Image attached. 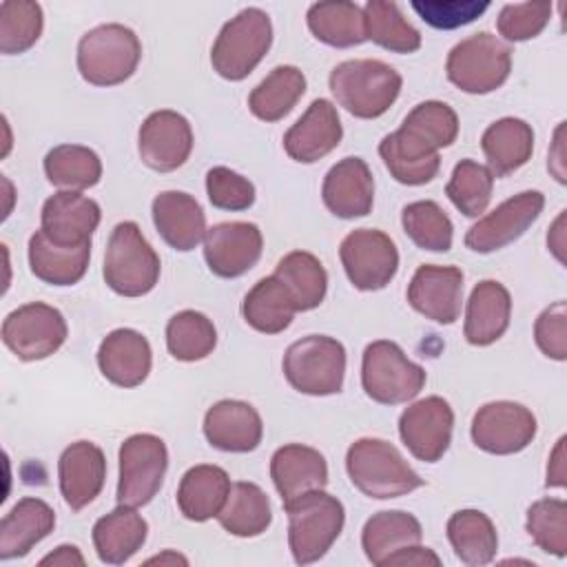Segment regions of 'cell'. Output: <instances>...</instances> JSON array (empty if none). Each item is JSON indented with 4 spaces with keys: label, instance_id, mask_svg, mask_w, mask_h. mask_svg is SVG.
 Listing matches in <instances>:
<instances>
[{
    "label": "cell",
    "instance_id": "obj_4",
    "mask_svg": "<svg viewBox=\"0 0 567 567\" xmlns=\"http://www.w3.org/2000/svg\"><path fill=\"white\" fill-rule=\"evenodd\" d=\"M288 514V547L297 565L317 563L339 538L346 509L341 501L323 489H310L284 503Z\"/></svg>",
    "mask_w": 567,
    "mask_h": 567
},
{
    "label": "cell",
    "instance_id": "obj_20",
    "mask_svg": "<svg viewBox=\"0 0 567 567\" xmlns=\"http://www.w3.org/2000/svg\"><path fill=\"white\" fill-rule=\"evenodd\" d=\"M100 204L78 190L53 193L40 213V230L60 246L91 244V235L100 226Z\"/></svg>",
    "mask_w": 567,
    "mask_h": 567
},
{
    "label": "cell",
    "instance_id": "obj_46",
    "mask_svg": "<svg viewBox=\"0 0 567 567\" xmlns=\"http://www.w3.org/2000/svg\"><path fill=\"white\" fill-rule=\"evenodd\" d=\"M494 190V175L485 164L461 159L445 186V195L465 217H481L489 206Z\"/></svg>",
    "mask_w": 567,
    "mask_h": 567
},
{
    "label": "cell",
    "instance_id": "obj_45",
    "mask_svg": "<svg viewBox=\"0 0 567 567\" xmlns=\"http://www.w3.org/2000/svg\"><path fill=\"white\" fill-rule=\"evenodd\" d=\"M42 7L31 0H4L0 4V51L18 55L29 51L42 35Z\"/></svg>",
    "mask_w": 567,
    "mask_h": 567
},
{
    "label": "cell",
    "instance_id": "obj_26",
    "mask_svg": "<svg viewBox=\"0 0 567 567\" xmlns=\"http://www.w3.org/2000/svg\"><path fill=\"white\" fill-rule=\"evenodd\" d=\"M151 215L162 239L179 252L193 250L208 230L199 202L184 190H162L155 195Z\"/></svg>",
    "mask_w": 567,
    "mask_h": 567
},
{
    "label": "cell",
    "instance_id": "obj_40",
    "mask_svg": "<svg viewBox=\"0 0 567 567\" xmlns=\"http://www.w3.org/2000/svg\"><path fill=\"white\" fill-rule=\"evenodd\" d=\"M275 277L290 290L297 312L315 310L326 299L328 272L312 252L292 250L284 255L275 268Z\"/></svg>",
    "mask_w": 567,
    "mask_h": 567
},
{
    "label": "cell",
    "instance_id": "obj_52",
    "mask_svg": "<svg viewBox=\"0 0 567 567\" xmlns=\"http://www.w3.org/2000/svg\"><path fill=\"white\" fill-rule=\"evenodd\" d=\"M388 565H401V567H423V565H441V558L430 549V547H421V545H410L403 547L399 551H394L392 556L385 558V563L381 567Z\"/></svg>",
    "mask_w": 567,
    "mask_h": 567
},
{
    "label": "cell",
    "instance_id": "obj_47",
    "mask_svg": "<svg viewBox=\"0 0 567 567\" xmlns=\"http://www.w3.org/2000/svg\"><path fill=\"white\" fill-rule=\"evenodd\" d=\"M525 529L538 549L563 558L567 554V503L563 498H538L527 509Z\"/></svg>",
    "mask_w": 567,
    "mask_h": 567
},
{
    "label": "cell",
    "instance_id": "obj_51",
    "mask_svg": "<svg viewBox=\"0 0 567 567\" xmlns=\"http://www.w3.org/2000/svg\"><path fill=\"white\" fill-rule=\"evenodd\" d=\"M534 341L545 357L554 361L567 359V303L563 299L538 315L534 323Z\"/></svg>",
    "mask_w": 567,
    "mask_h": 567
},
{
    "label": "cell",
    "instance_id": "obj_30",
    "mask_svg": "<svg viewBox=\"0 0 567 567\" xmlns=\"http://www.w3.org/2000/svg\"><path fill=\"white\" fill-rule=\"evenodd\" d=\"M148 536V523L135 507L117 505L93 525L95 554L104 565H124L131 560Z\"/></svg>",
    "mask_w": 567,
    "mask_h": 567
},
{
    "label": "cell",
    "instance_id": "obj_34",
    "mask_svg": "<svg viewBox=\"0 0 567 567\" xmlns=\"http://www.w3.org/2000/svg\"><path fill=\"white\" fill-rule=\"evenodd\" d=\"M423 538L421 523L410 512L385 509L372 514L361 532V547L372 565H383L394 551L419 545Z\"/></svg>",
    "mask_w": 567,
    "mask_h": 567
},
{
    "label": "cell",
    "instance_id": "obj_24",
    "mask_svg": "<svg viewBox=\"0 0 567 567\" xmlns=\"http://www.w3.org/2000/svg\"><path fill=\"white\" fill-rule=\"evenodd\" d=\"M321 197L326 208L341 219L365 217L374 204V177L365 159L343 157L323 177Z\"/></svg>",
    "mask_w": 567,
    "mask_h": 567
},
{
    "label": "cell",
    "instance_id": "obj_23",
    "mask_svg": "<svg viewBox=\"0 0 567 567\" xmlns=\"http://www.w3.org/2000/svg\"><path fill=\"white\" fill-rule=\"evenodd\" d=\"M202 427L213 447L235 454L257 450L264 436L259 412L250 403L237 399H221L213 403L204 414Z\"/></svg>",
    "mask_w": 567,
    "mask_h": 567
},
{
    "label": "cell",
    "instance_id": "obj_8",
    "mask_svg": "<svg viewBox=\"0 0 567 567\" xmlns=\"http://www.w3.org/2000/svg\"><path fill=\"white\" fill-rule=\"evenodd\" d=\"M445 71L447 80L465 93H492L509 78L512 47L489 31H478L452 47Z\"/></svg>",
    "mask_w": 567,
    "mask_h": 567
},
{
    "label": "cell",
    "instance_id": "obj_16",
    "mask_svg": "<svg viewBox=\"0 0 567 567\" xmlns=\"http://www.w3.org/2000/svg\"><path fill=\"white\" fill-rule=\"evenodd\" d=\"M454 412L443 396H425L399 416V436L410 454L423 463L443 458L452 443Z\"/></svg>",
    "mask_w": 567,
    "mask_h": 567
},
{
    "label": "cell",
    "instance_id": "obj_37",
    "mask_svg": "<svg viewBox=\"0 0 567 567\" xmlns=\"http://www.w3.org/2000/svg\"><path fill=\"white\" fill-rule=\"evenodd\" d=\"M447 540L456 558L470 567L487 565L498 551V534L492 518L481 509H458L447 518Z\"/></svg>",
    "mask_w": 567,
    "mask_h": 567
},
{
    "label": "cell",
    "instance_id": "obj_53",
    "mask_svg": "<svg viewBox=\"0 0 567 567\" xmlns=\"http://www.w3.org/2000/svg\"><path fill=\"white\" fill-rule=\"evenodd\" d=\"M547 168L556 177L558 184H567V173H565V122H560L554 131V142H551V148H549Z\"/></svg>",
    "mask_w": 567,
    "mask_h": 567
},
{
    "label": "cell",
    "instance_id": "obj_33",
    "mask_svg": "<svg viewBox=\"0 0 567 567\" xmlns=\"http://www.w3.org/2000/svg\"><path fill=\"white\" fill-rule=\"evenodd\" d=\"M91 259V244L60 246L53 244L42 230H35L29 239V268L31 272L51 286L78 284Z\"/></svg>",
    "mask_w": 567,
    "mask_h": 567
},
{
    "label": "cell",
    "instance_id": "obj_5",
    "mask_svg": "<svg viewBox=\"0 0 567 567\" xmlns=\"http://www.w3.org/2000/svg\"><path fill=\"white\" fill-rule=\"evenodd\" d=\"M142 58V42L133 29L109 22L86 31L78 42V71L93 86L126 82Z\"/></svg>",
    "mask_w": 567,
    "mask_h": 567
},
{
    "label": "cell",
    "instance_id": "obj_32",
    "mask_svg": "<svg viewBox=\"0 0 567 567\" xmlns=\"http://www.w3.org/2000/svg\"><path fill=\"white\" fill-rule=\"evenodd\" d=\"M230 492L228 472L219 465H195L186 470L177 487V507L184 518L204 523L217 518Z\"/></svg>",
    "mask_w": 567,
    "mask_h": 567
},
{
    "label": "cell",
    "instance_id": "obj_19",
    "mask_svg": "<svg viewBox=\"0 0 567 567\" xmlns=\"http://www.w3.org/2000/svg\"><path fill=\"white\" fill-rule=\"evenodd\" d=\"M410 306L434 323L450 326L463 306V272L456 266L423 264L408 286Z\"/></svg>",
    "mask_w": 567,
    "mask_h": 567
},
{
    "label": "cell",
    "instance_id": "obj_25",
    "mask_svg": "<svg viewBox=\"0 0 567 567\" xmlns=\"http://www.w3.org/2000/svg\"><path fill=\"white\" fill-rule=\"evenodd\" d=\"M153 365L148 339L133 328L109 332L97 348V368L106 381L120 388H137Z\"/></svg>",
    "mask_w": 567,
    "mask_h": 567
},
{
    "label": "cell",
    "instance_id": "obj_44",
    "mask_svg": "<svg viewBox=\"0 0 567 567\" xmlns=\"http://www.w3.org/2000/svg\"><path fill=\"white\" fill-rule=\"evenodd\" d=\"M401 226L410 241L421 250L447 252L454 239V226L447 213L432 199H419L401 210Z\"/></svg>",
    "mask_w": 567,
    "mask_h": 567
},
{
    "label": "cell",
    "instance_id": "obj_3",
    "mask_svg": "<svg viewBox=\"0 0 567 567\" xmlns=\"http://www.w3.org/2000/svg\"><path fill=\"white\" fill-rule=\"evenodd\" d=\"M346 470L361 494L379 501L405 496L425 483L403 454L383 439L354 441L346 454Z\"/></svg>",
    "mask_w": 567,
    "mask_h": 567
},
{
    "label": "cell",
    "instance_id": "obj_36",
    "mask_svg": "<svg viewBox=\"0 0 567 567\" xmlns=\"http://www.w3.org/2000/svg\"><path fill=\"white\" fill-rule=\"evenodd\" d=\"M297 312L290 290L275 277L259 279L241 301L244 321L264 334L284 332Z\"/></svg>",
    "mask_w": 567,
    "mask_h": 567
},
{
    "label": "cell",
    "instance_id": "obj_55",
    "mask_svg": "<svg viewBox=\"0 0 567 567\" xmlns=\"http://www.w3.org/2000/svg\"><path fill=\"white\" fill-rule=\"evenodd\" d=\"M40 565H62V567H69V565H84V556L80 554V549L75 545H60L55 547V551L47 554Z\"/></svg>",
    "mask_w": 567,
    "mask_h": 567
},
{
    "label": "cell",
    "instance_id": "obj_31",
    "mask_svg": "<svg viewBox=\"0 0 567 567\" xmlns=\"http://www.w3.org/2000/svg\"><path fill=\"white\" fill-rule=\"evenodd\" d=\"M481 148L492 175L505 177L532 159L534 128L520 117H501L483 131Z\"/></svg>",
    "mask_w": 567,
    "mask_h": 567
},
{
    "label": "cell",
    "instance_id": "obj_7",
    "mask_svg": "<svg viewBox=\"0 0 567 567\" xmlns=\"http://www.w3.org/2000/svg\"><path fill=\"white\" fill-rule=\"evenodd\" d=\"M272 44V22L264 9L248 7L230 18L210 51V64L224 80L248 78Z\"/></svg>",
    "mask_w": 567,
    "mask_h": 567
},
{
    "label": "cell",
    "instance_id": "obj_35",
    "mask_svg": "<svg viewBox=\"0 0 567 567\" xmlns=\"http://www.w3.org/2000/svg\"><path fill=\"white\" fill-rule=\"evenodd\" d=\"M310 33L334 49H348L365 42L363 9L350 0H323L310 4L306 13Z\"/></svg>",
    "mask_w": 567,
    "mask_h": 567
},
{
    "label": "cell",
    "instance_id": "obj_29",
    "mask_svg": "<svg viewBox=\"0 0 567 567\" xmlns=\"http://www.w3.org/2000/svg\"><path fill=\"white\" fill-rule=\"evenodd\" d=\"M55 527V512L35 496L20 498L0 520V558H22Z\"/></svg>",
    "mask_w": 567,
    "mask_h": 567
},
{
    "label": "cell",
    "instance_id": "obj_6",
    "mask_svg": "<svg viewBox=\"0 0 567 567\" xmlns=\"http://www.w3.org/2000/svg\"><path fill=\"white\" fill-rule=\"evenodd\" d=\"M159 255L135 221H120L109 237L102 277L122 297L148 295L159 279Z\"/></svg>",
    "mask_w": 567,
    "mask_h": 567
},
{
    "label": "cell",
    "instance_id": "obj_48",
    "mask_svg": "<svg viewBox=\"0 0 567 567\" xmlns=\"http://www.w3.org/2000/svg\"><path fill=\"white\" fill-rule=\"evenodd\" d=\"M551 4L549 2H509L501 9L496 18V29L507 42H525L549 24Z\"/></svg>",
    "mask_w": 567,
    "mask_h": 567
},
{
    "label": "cell",
    "instance_id": "obj_39",
    "mask_svg": "<svg viewBox=\"0 0 567 567\" xmlns=\"http://www.w3.org/2000/svg\"><path fill=\"white\" fill-rule=\"evenodd\" d=\"M303 93V71L295 64H279L250 91L248 109L261 122H279L295 109Z\"/></svg>",
    "mask_w": 567,
    "mask_h": 567
},
{
    "label": "cell",
    "instance_id": "obj_17",
    "mask_svg": "<svg viewBox=\"0 0 567 567\" xmlns=\"http://www.w3.org/2000/svg\"><path fill=\"white\" fill-rule=\"evenodd\" d=\"M137 151L148 168L157 173L177 171L193 151L190 122L171 109L153 111L140 126Z\"/></svg>",
    "mask_w": 567,
    "mask_h": 567
},
{
    "label": "cell",
    "instance_id": "obj_18",
    "mask_svg": "<svg viewBox=\"0 0 567 567\" xmlns=\"http://www.w3.org/2000/svg\"><path fill=\"white\" fill-rule=\"evenodd\" d=\"M264 237L252 221H221L204 235V259L208 270L221 279L246 275L261 257Z\"/></svg>",
    "mask_w": 567,
    "mask_h": 567
},
{
    "label": "cell",
    "instance_id": "obj_22",
    "mask_svg": "<svg viewBox=\"0 0 567 567\" xmlns=\"http://www.w3.org/2000/svg\"><path fill=\"white\" fill-rule=\"evenodd\" d=\"M58 481L64 503L80 512L93 503L106 481V458L100 445L91 441H75L60 454Z\"/></svg>",
    "mask_w": 567,
    "mask_h": 567
},
{
    "label": "cell",
    "instance_id": "obj_56",
    "mask_svg": "<svg viewBox=\"0 0 567 567\" xmlns=\"http://www.w3.org/2000/svg\"><path fill=\"white\" fill-rule=\"evenodd\" d=\"M565 213L567 210H560V215L556 217V221L547 233V248L554 252V257L560 264H565Z\"/></svg>",
    "mask_w": 567,
    "mask_h": 567
},
{
    "label": "cell",
    "instance_id": "obj_27",
    "mask_svg": "<svg viewBox=\"0 0 567 567\" xmlns=\"http://www.w3.org/2000/svg\"><path fill=\"white\" fill-rule=\"evenodd\" d=\"M512 297L496 279H483L472 288L465 308L463 334L472 346H492L509 328Z\"/></svg>",
    "mask_w": 567,
    "mask_h": 567
},
{
    "label": "cell",
    "instance_id": "obj_14",
    "mask_svg": "<svg viewBox=\"0 0 567 567\" xmlns=\"http://www.w3.org/2000/svg\"><path fill=\"white\" fill-rule=\"evenodd\" d=\"M538 423L529 408L516 401H492L476 410L472 419V441L487 454H516L536 436Z\"/></svg>",
    "mask_w": 567,
    "mask_h": 567
},
{
    "label": "cell",
    "instance_id": "obj_2",
    "mask_svg": "<svg viewBox=\"0 0 567 567\" xmlns=\"http://www.w3.org/2000/svg\"><path fill=\"white\" fill-rule=\"evenodd\" d=\"M339 106L361 120L381 117L401 93V75L394 66L374 58L339 62L328 78Z\"/></svg>",
    "mask_w": 567,
    "mask_h": 567
},
{
    "label": "cell",
    "instance_id": "obj_15",
    "mask_svg": "<svg viewBox=\"0 0 567 567\" xmlns=\"http://www.w3.org/2000/svg\"><path fill=\"white\" fill-rule=\"evenodd\" d=\"M543 206L545 195L540 190H523L505 199L465 233V246L481 255L505 248L538 219Z\"/></svg>",
    "mask_w": 567,
    "mask_h": 567
},
{
    "label": "cell",
    "instance_id": "obj_28",
    "mask_svg": "<svg viewBox=\"0 0 567 567\" xmlns=\"http://www.w3.org/2000/svg\"><path fill=\"white\" fill-rule=\"evenodd\" d=\"M270 478L284 503L310 489L328 485V463L323 454L310 445L288 443L275 450L270 458Z\"/></svg>",
    "mask_w": 567,
    "mask_h": 567
},
{
    "label": "cell",
    "instance_id": "obj_42",
    "mask_svg": "<svg viewBox=\"0 0 567 567\" xmlns=\"http://www.w3.org/2000/svg\"><path fill=\"white\" fill-rule=\"evenodd\" d=\"M365 38L392 53H414L421 49V33L410 24L399 4L390 0H370L363 7Z\"/></svg>",
    "mask_w": 567,
    "mask_h": 567
},
{
    "label": "cell",
    "instance_id": "obj_13",
    "mask_svg": "<svg viewBox=\"0 0 567 567\" xmlns=\"http://www.w3.org/2000/svg\"><path fill=\"white\" fill-rule=\"evenodd\" d=\"M339 259L350 284L365 292L385 288L399 270L396 244L377 228L348 233L339 246Z\"/></svg>",
    "mask_w": 567,
    "mask_h": 567
},
{
    "label": "cell",
    "instance_id": "obj_9",
    "mask_svg": "<svg viewBox=\"0 0 567 567\" xmlns=\"http://www.w3.org/2000/svg\"><path fill=\"white\" fill-rule=\"evenodd\" d=\"M286 381L301 394H339L346 377V348L328 334H308L288 346L284 361Z\"/></svg>",
    "mask_w": 567,
    "mask_h": 567
},
{
    "label": "cell",
    "instance_id": "obj_41",
    "mask_svg": "<svg viewBox=\"0 0 567 567\" xmlns=\"http://www.w3.org/2000/svg\"><path fill=\"white\" fill-rule=\"evenodd\" d=\"M44 175L58 188L84 190L100 182L102 159L89 146L58 144L44 155Z\"/></svg>",
    "mask_w": 567,
    "mask_h": 567
},
{
    "label": "cell",
    "instance_id": "obj_57",
    "mask_svg": "<svg viewBox=\"0 0 567 567\" xmlns=\"http://www.w3.org/2000/svg\"><path fill=\"white\" fill-rule=\"evenodd\" d=\"M153 563H159V565H164V563H182V565H186L188 560H186L184 556L175 554V551H164V554L153 556V558H148V560H146V565H153Z\"/></svg>",
    "mask_w": 567,
    "mask_h": 567
},
{
    "label": "cell",
    "instance_id": "obj_49",
    "mask_svg": "<svg viewBox=\"0 0 567 567\" xmlns=\"http://www.w3.org/2000/svg\"><path fill=\"white\" fill-rule=\"evenodd\" d=\"M206 195L219 210H246L255 204L252 182L228 166H213L206 173Z\"/></svg>",
    "mask_w": 567,
    "mask_h": 567
},
{
    "label": "cell",
    "instance_id": "obj_1",
    "mask_svg": "<svg viewBox=\"0 0 567 567\" xmlns=\"http://www.w3.org/2000/svg\"><path fill=\"white\" fill-rule=\"evenodd\" d=\"M456 135V111L441 100H425L405 115L394 133L381 140L379 155L399 184L423 186L441 168L439 151L452 146Z\"/></svg>",
    "mask_w": 567,
    "mask_h": 567
},
{
    "label": "cell",
    "instance_id": "obj_21",
    "mask_svg": "<svg viewBox=\"0 0 567 567\" xmlns=\"http://www.w3.org/2000/svg\"><path fill=\"white\" fill-rule=\"evenodd\" d=\"M343 137L337 106L330 100H315L306 113L286 131L284 151L299 164H315L332 153Z\"/></svg>",
    "mask_w": 567,
    "mask_h": 567
},
{
    "label": "cell",
    "instance_id": "obj_12",
    "mask_svg": "<svg viewBox=\"0 0 567 567\" xmlns=\"http://www.w3.org/2000/svg\"><path fill=\"white\" fill-rule=\"evenodd\" d=\"M66 334L69 328L64 315L42 301L20 306L2 321V341L20 361H40L51 357L62 348Z\"/></svg>",
    "mask_w": 567,
    "mask_h": 567
},
{
    "label": "cell",
    "instance_id": "obj_38",
    "mask_svg": "<svg viewBox=\"0 0 567 567\" xmlns=\"http://www.w3.org/2000/svg\"><path fill=\"white\" fill-rule=\"evenodd\" d=\"M219 525L239 538H252L264 534L272 523V507L268 494L250 481H237L230 485L228 498L217 514Z\"/></svg>",
    "mask_w": 567,
    "mask_h": 567
},
{
    "label": "cell",
    "instance_id": "obj_50",
    "mask_svg": "<svg viewBox=\"0 0 567 567\" xmlns=\"http://www.w3.org/2000/svg\"><path fill=\"white\" fill-rule=\"evenodd\" d=\"M412 9L434 29H458L474 22L489 9V2L476 0H414Z\"/></svg>",
    "mask_w": 567,
    "mask_h": 567
},
{
    "label": "cell",
    "instance_id": "obj_11",
    "mask_svg": "<svg viewBox=\"0 0 567 567\" xmlns=\"http://www.w3.org/2000/svg\"><path fill=\"white\" fill-rule=\"evenodd\" d=\"M117 503L128 507L148 505L164 483L168 470L166 443L148 432L131 434L120 445Z\"/></svg>",
    "mask_w": 567,
    "mask_h": 567
},
{
    "label": "cell",
    "instance_id": "obj_54",
    "mask_svg": "<svg viewBox=\"0 0 567 567\" xmlns=\"http://www.w3.org/2000/svg\"><path fill=\"white\" fill-rule=\"evenodd\" d=\"M565 436H560L556 441L554 452L549 454V463H547V478L545 485L547 487H565Z\"/></svg>",
    "mask_w": 567,
    "mask_h": 567
},
{
    "label": "cell",
    "instance_id": "obj_43",
    "mask_svg": "<svg viewBox=\"0 0 567 567\" xmlns=\"http://www.w3.org/2000/svg\"><path fill=\"white\" fill-rule=\"evenodd\" d=\"M217 346L213 321L197 310H179L166 323V348L177 361H202Z\"/></svg>",
    "mask_w": 567,
    "mask_h": 567
},
{
    "label": "cell",
    "instance_id": "obj_10",
    "mask_svg": "<svg viewBox=\"0 0 567 567\" xmlns=\"http://www.w3.org/2000/svg\"><path fill=\"white\" fill-rule=\"evenodd\" d=\"M425 379V370L410 361L394 341L379 339L365 346L361 385L372 401L381 405L408 403L423 390Z\"/></svg>",
    "mask_w": 567,
    "mask_h": 567
}]
</instances>
